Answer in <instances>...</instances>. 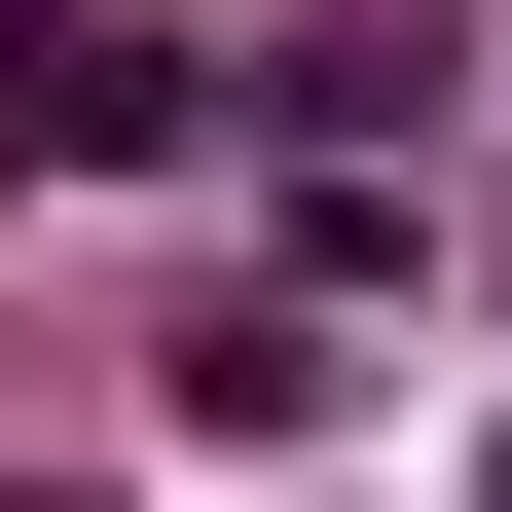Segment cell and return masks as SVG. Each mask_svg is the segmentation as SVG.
I'll return each instance as SVG.
<instances>
[{
  "mask_svg": "<svg viewBox=\"0 0 512 512\" xmlns=\"http://www.w3.org/2000/svg\"><path fill=\"white\" fill-rule=\"evenodd\" d=\"M183 147V37H110V0H0V183H147Z\"/></svg>",
  "mask_w": 512,
  "mask_h": 512,
  "instance_id": "1",
  "label": "cell"
},
{
  "mask_svg": "<svg viewBox=\"0 0 512 512\" xmlns=\"http://www.w3.org/2000/svg\"><path fill=\"white\" fill-rule=\"evenodd\" d=\"M476 256H512V183H476Z\"/></svg>",
  "mask_w": 512,
  "mask_h": 512,
  "instance_id": "2",
  "label": "cell"
},
{
  "mask_svg": "<svg viewBox=\"0 0 512 512\" xmlns=\"http://www.w3.org/2000/svg\"><path fill=\"white\" fill-rule=\"evenodd\" d=\"M0 512H37V476H0Z\"/></svg>",
  "mask_w": 512,
  "mask_h": 512,
  "instance_id": "3",
  "label": "cell"
}]
</instances>
